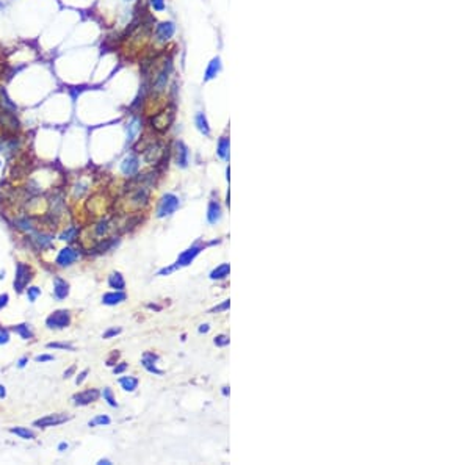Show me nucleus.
<instances>
[{"mask_svg":"<svg viewBox=\"0 0 470 465\" xmlns=\"http://www.w3.org/2000/svg\"><path fill=\"white\" fill-rule=\"evenodd\" d=\"M0 127H2L7 134H16L21 128V122L16 114V110H11L5 105L0 104Z\"/></svg>","mask_w":470,"mask_h":465,"instance_id":"obj_1","label":"nucleus"},{"mask_svg":"<svg viewBox=\"0 0 470 465\" xmlns=\"http://www.w3.org/2000/svg\"><path fill=\"white\" fill-rule=\"evenodd\" d=\"M171 72H173V61L168 60L163 63V66L157 71L155 77L152 79V90L157 91V93H162L166 90L168 86V82H169V77H171Z\"/></svg>","mask_w":470,"mask_h":465,"instance_id":"obj_2","label":"nucleus"},{"mask_svg":"<svg viewBox=\"0 0 470 465\" xmlns=\"http://www.w3.org/2000/svg\"><path fill=\"white\" fill-rule=\"evenodd\" d=\"M30 281H32V268L27 263H22V261L16 263V273H14V290H16L18 293H22Z\"/></svg>","mask_w":470,"mask_h":465,"instance_id":"obj_3","label":"nucleus"},{"mask_svg":"<svg viewBox=\"0 0 470 465\" xmlns=\"http://www.w3.org/2000/svg\"><path fill=\"white\" fill-rule=\"evenodd\" d=\"M69 324H71V312L66 309L52 312L46 319V326L49 329H64Z\"/></svg>","mask_w":470,"mask_h":465,"instance_id":"obj_4","label":"nucleus"},{"mask_svg":"<svg viewBox=\"0 0 470 465\" xmlns=\"http://www.w3.org/2000/svg\"><path fill=\"white\" fill-rule=\"evenodd\" d=\"M177 209H179V197L168 193L159 202V207H157V218H166L169 215H173Z\"/></svg>","mask_w":470,"mask_h":465,"instance_id":"obj_5","label":"nucleus"},{"mask_svg":"<svg viewBox=\"0 0 470 465\" xmlns=\"http://www.w3.org/2000/svg\"><path fill=\"white\" fill-rule=\"evenodd\" d=\"M155 41L160 42V44H165V42L173 39V36L176 35V24L173 21H163L155 25Z\"/></svg>","mask_w":470,"mask_h":465,"instance_id":"obj_6","label":"nucleus"},{"mask_svg":"<svg viewBox=\"0 0 470 465\" xmlns=\"http://www.w3.org/2000/svg\"><path fill=\"white\" fill-rule=\"evenodd\" d=\"M203 249H204V246H203L201 243H194L193 246H190V248H188L187 251H183V252L179 255L177 261L174 263V268L177 270V268H182V267L190 265L191 261H193L199 254H201Z\"/></svg>","mask_w":470,"mask_h":465,"instance_id":"obj_7","label":"nucleus"},{"mask_svg":"<svg viewBox=\"0 0 470 465\" xmlns=\"http://www.w3.org/2000/svg\"><path fill=\"white\" fill-rule=\"evenodd\" d=\"M77 258H79V252L76 249H73V248H69V246H66V248H63L58 252V255H56L55 263H56V267H60V268H66V267L73 265Z\"/></svg>","mask_w":470,"mask_h":465,"instance_id":"obj_8","label":"nucleus"},{"mask_svg":"<svg viewBox=\"0 0 470 465\" xmlns=\"http://www.w3.org/2000/svg\"><path fill=\"white\" fill-rule=\"evenodd\" d=\"M69 420L68 415H63V414H53V415H46L42 418H38L33 426L36 428H50V426H58L61 423H66Z\"/></svg>","mask_w":470,"mask_h":465,"instance_id":"obj_9","label":"nucleus"},{"mask_svg":"<svg viewBox=\"0 0 470 465\" xmlns=\"http://www.w3.org/2000/svg\"><path fill=\"white\" fill-rule=\"evenodd\" d=\"M99 396H101V391H99L97 388H88V390H83V391H80V393L74 395L73 401L76 406H88V404L97 401Z\"/></svg>","mask_w":470,"mask_h":465,"instance_id":"obj_10","label":"nucleus"},{"mask_svg":"<svg viewBox=\"0 0 470 465\" xmlns=\"http://www.w3.org/2000/svg\"><path fill=\"white\" fill-rule=\"evenodd\" d=\"M138 169H140V160L135 154L127 155L121 162V172L127 177L135 176V174L138 172Z\"/></svg>","mask_w":470,"mask_h":465,"instance_id":"obj_11","label":"nucleus"},{"mask_svg":"<svg viewBox=\"0 0 470 465\" xmlns=\"http://www.w3.org/2000/svg\"><path fill=\"white\" fill-rule=\"evenodd\" d=\"M223 69V63H221V58L220 56H213L212 60L209 61L207 68H206V72H204V82H212L215 80L220 72Z\"/></svg>","mask_w":470,"mask_h":465,"instance_id":"obj_12","label":"nucleus"},{"mask_svg":"<svg viewBox=\"0 0 470 465\" xmlns=\"http://www.w3.org/2000/svg\"><path fill=\"white\" fill-rule=\"evenodd\" d=\"M190 162V151L183 141L176 143V165L179 168H187Z\"/></svg>","mask_w":470,"mask_h":465,"instance_id":"obj_13","label":"nucleus"},{"mask_svg":"<svg viewBox=\"0 0 470 465\" xmlns=\"http://www.w3.org/2000/svg\"><path fill=\"white\" fill-rule=\"evenodd\" d=\"M69 295V284L61 278H53V296L55 299H64Z\"/></svg>","mask_w":470,"mask_h":465,"instance_id":"obj_14","label":"nucleus"},{"mask_svg":"<svg viewBox=\"0 0 470 465\" xmlns=\"http://www.w3.org/2000/svg\"><path fill=\"white\" fill-rule=\"evenodd\" d=\"M194 125H196V128H197L199 132H201L204 137H210V135H212V128H210V125H209V119H207L206 113L197 111V113L194 114Z\"/></svg>","mask_w":470,"mask_h":465,"instance_id":"obj_15","label":"nucleus"},{"mask_svg":"<svg viewBox=\"0 0 470 465\" xmlns=\"http://www.w3.org/2000/svg\"><path fill=\"white\" fill-rule=\"evenodd\" d=\"M223 216V210L218 201H210L209 210H207V221L209 224H217Z\"/></svg>","mask_w":470,"mask_h":465,"instance_id":"obj_16","label":"nucleus"},{"mask_svg":"<svg viewBox=\"0 0 470 465\" xmlns=\"http://www.w3.org/2000/svg\"><path fill=\"white\" fill-rule=\"evenodd\" d=\"M125 298H127V295L124 293V290L122 292H119V290H113V292L105 293L102 296V302L105 304V306H116V304L124 302Z\"/></svg>","mask_w":470,"mask_h":465,"instance_id":"obj_17","label":"nucleus"},{"mask_svg":"<svg viewBox=\"0 0 470 465\" xmlns=\"http://www.w3.org/2000/svg\"><path fill=\"white\" fill-rule=\"evenodd\" d=\"M229 148H231V141H229V137H221L218 140V144H217V155L227 162L229 160Z\"/></svg>","mask_w":470,"mask_h":465,"instance_id":"obj_18","label":"nucleus"},{"mask_svg":"<svg viewBox=\"0 0 470 465\" xmlns=\"http://www.w3.org/2000/svg\"><path fill=\"white\" fill-rule=\"evenodd\" d=\"M141 132V119L133 118L129 124H127V141L132 144L137 140V135Z\"/></svg>","mask_w":470,"mask_h":465,"instance_id":"obj_19","label":"nucleus"},{"mask_svg":"<svg viewBox=\"0 0 470 465\" xmlns=\"http://www.w3.org/2000/svg\"><path fill=\"white\" fill-rule=\"evenodd\" d=\"M108 285H110V288H113V290H119V292H122V290L125 288V281H124V278H122V274L118 273V271L111 273V274L108 276Z\"/></svg>","mask_w":470,"mask_h":465,"instance_id":"obj_20","label":"nucleus"},{"mask_svg":"<svg viewBox=\"0 0 470 465\" xmlns=\"http://www.w3.org/2000/svg\"><path fill=\"white\" fill-rule=\"evenodd\" d=\"M32 241L33 244L36 246L38 249H46L52 244V235H47V234H35L32 237Z\"/></svg>","mask_w":470,"mask_h":465,"instance_id":"obj_21","label":"nucleus"},{"mask_svg":"<svg viewBox=\"0 0 470 465\" xmlns=\"http://www.w3.org/2000/svg\"><path fill=\"white\" fill-rule=\"evenodd\" d=\"M229 271H231V265L229 263H223L220 267H217L210 273V279L212 281H221V279H226L227 276H229Z\"/></svg>","mask_w":470,"mask_h":465,"instance_id":"obj_22","label":"nucleus"},{"mask_svg":"<svg viewBox=\"0 0 470 465\" xmlns=\"http://www.w3.org/2000/svg\"><path fill=\"white\" fill-rule=\"evenodd\" d=\"M13 330L16 332L18 336H19L21 339H24V340H32V339L35 337V334H33V330H32L30 324H27V323L16 324V326L13 327Z\"/></svg>","mask_w":470,"mask_h":465,"instance_id":"obj_23","label":"nucleus"},{"mask_svg":"<svg viewBox=\"0 0 470 465\" xmlns=\"http://www.w3.org/2000/svg\"><path fill=\"white\" fill-rule=\"evenodd\" d=\"M155 360H157V357L154 356V354H151V353H148V354H145V357H143V367L149 371V373H155V374H163V371L162 370H159L155 367Z\"/></svg>","mask_w":470,"mask_h":465,"instance_id":"obj_24","label":"nucleus"},{"mask_svg":"<svg viewBox=\"0 0 470 465\" xmlns=\"http://www.w3.org/2000/svg\"><path fill=\"white\" fill-rule=\"evenodd\" d=\"M119 384L125 391H130L132 393V391H135L138 387V379L133 376H122V377H119Z\"/></svg>","mask_w":470,"mask_h":465,"instance_id":"obj_25","label":"nucleus"},{"mask_svg":"<svg viewBox=\"0 0 470 465\" xmlns=\"http://www.w3.org/2000/svg\"><path fill=\"white\" fill-rule=\"evenodd\" d=\"M10 432L18 435V437L24 439V440H32L35 439V432L32 429H27V428H21V426H16V428H10Z\"/></svg>","mask_w":470,"mask_h":465,"instance_id":"obj_26","label":"nucleus"},{"mask_svg":"<svg viewBox=\"0 0 470 465\" xmlns=\"http://www.w3.org/2000/svg\"><path fill=\"white\" fill-rule=\"evenodd\" d=\"M77 235H79V229L76 227V226H71V227H68L63 234L60 235V240H63V241H68V243H73L76 238H77Z\"/></svg>","mask_w":470,"mask_h":465,"instance_id":"obj_27","label":"nucleus"},{"mask_svg":"<svg viewBox=\"0 0 470 465\" xmlns=\"http://www.w3.org/2000/svg\"><path fill=\"white\" fill-rule=\"evenodd\" d=\"M110 423H111L110 417H107V415H97V417H94L93 420H90L88 426H90V428H96V426H108Z\"/></svg>","mask_w":470,"mask_h":465,"instance_id":"obj_28","label":"nucleus"},{"mask_svg":"<svg viewBox=\"0 0 470 465\" xmlns=\"http://www.w3.org/2000/svg\"><path fill=\"white\" fill-rule=\"evenodd\" d=\"M115 243H116V238H110V240H105V241H101L99 243L96 248H94V251H97V252H105V251H108L110 248H113L115 246Z\"/></svg>","mask_w":470,"mask_h":465,"instance_id":"obj_29","label":"nucleus"},{"mask_svg":"<svg viewBox=\"0 0 470 465\" xmlns=\"http://www.w3.org/2000/svg\"><path fill=\"white\" fill-rule=\"evenodd\" d=\"M102 396H104V401H107L111 408H118V403H116V400H115V395H113V391H111V388H108V387H105L104 388V391L101 393Z\"/></svg>","mask_w":470,"mask_h":465,"instance_id":"obj_30","label":"nucleus"},{"mask_svg":"<svg viewBox=\"0 0 470 465\" xmlns=\"http://www.w3.org/2000/svg\"><path fill=\"white\" fill-rule=\"evenodd\" d=\"M108 229H110L108 221H107V220H102L101 223H97V224H96L94 232H96V235H97V237H104V235L107 234V232H108Z\"/></svg>","mask_w":470,"mask_h":465,"instance_id":"obj_31","label":"nucleus"},{"mask_svg":"<svg viewBox=\"0 0 470 465\" xmlns=\"http://www.w3.org/2000/svg\"><path fill=\"white\" fill-rule=\"evenodd\" d=\"M39 295H41V288H38V287H28L27 288V298L30 302H35Z\"/></svg>","mask_w":470,"mask_h":465,"instance_id":"obj_32","label":"nucleus"},{"mask_svg":"<svg viewBox=\"0 0 470 465\" xmlns=\"http://www.w3.org/2000/svg\"><path fill=\"white\" fill-rule=\"evenodd\" d=\"M149 5L154 11L160 13V11H165L166 10V2L165 0H149Z\"/></svg>","mask_w":470,"mask_h":465,"instance_id":"obj_33","label":"nucleus"},{"mask_svg":"<svg viewBox=\"0 0 470 465\" xmlns=\"http://www.w3.org/2000/svg\"><path fill=\"white\" fill-rule=\"evenodd\" d=\"M47 348H53V350H69V351H74V346H73V345H68V343H56V342L47 343Z\"/></svg>","mask_w":470,"mask_h":465,"instance_id":"obj_34","label":"nucleus"},{"mask_svg":"<svg viewBox=\"0 0 470 465\" xmlns=\"http://www.w3.org/2000/svg\"><path fill=\"white\" fill-rule=\"evenodd\" d=\"M213 343H215L217 346H220V348L227 346V345H229V337H227V336H218V337H215Z\"/></svg>","mask_w":470,"mask_h":465,"instance_id":"obj_35","label":"nucleus"},{"mask_svg":"<svg viewBox=\"0 0 470 465\" xmlns=\"http://www.w3.org/2000/svg\"><path fill=\"white\" fill-rule=\"evenodd\" d=\"M10 342V332L5 327H0V345H5Z\"/></svg>","mask_w":470,"mask_h":465,"instance_id":"obj_36","label":"nucleus"},{"mask_svg":"<svg viewBox=\"0 0 470 465\" xmlns=\"http://www.w3.org/2000/svg\"><path fill=\"white\" fill-rule=\"evenodd\" d=\"M18 227H21V229H24V230H32V229H33L32 221L27 220V218H24V220L18 221Z\"/></svg>","mask_w":470,"mask_h":465,"instance_id":"obj_37","label":"nucleus"},{"mask_svg":"<svg viewBox=\"0 0 470 465\" xmlns=\"http://www.w3.org/2000/svg\"><path fill=\"white\" fill-rule=\"evenodd\" d=\"M118 334H121V329L118 327H113V329H108L105 334H104V339H111V337H115V336H118Z\"/></svg>","mask_w":470,"mask_h":465,"instance_id":"obj_38","label":"nucleus"},{"mask_svg":"<svg viewBox=\"0 0 470 465\" xmlns=\"http://www.w3.org/2000/svg\"><path fill=\"white\" fill-rule=\"evenodd\" d=\"M88 373H90V370H83L82 373H79V374H77V379H76V384H77V385H80L85 379H87Z\"/></svg>","mask_w":470,"mask_h":465,"instance_id":"obj_39","label":"nucleus"},{"mask_svg":"<svg viewBox=\"0 0 470 465\" xmlns=\"http://www.w3.org/2000/svg\"><path fill=\"white\" fill-rule=\"evenodd\" d=\"M50 360H53V356L50 354H41L35 357V362H50Z\"/></svg>","mask_w":470,"mask_h":465,"instance_id":"obj_40","label":"nucleus"},{"mask_svg":"<svg viewBox=\"0 0 470 465\" xmlns=\"http://www.w3.org/2000/svg\"><path fill=\"white\" fill-rule=\"evenodd\" d=\"M229 306H231V302L229 301H224L221 306H218V307H215V309H212V312H223V310H227L229 309Z\"/></svg>","mask_w":470,"mask_h":465,"instance_id":"obj_41","label":"nucleus"},{"mask_svg":"<svg viewBox=\"0 0 470 465\" xmlns=\"http://www.w3.org/2000/svg\"><path fill=\"white\" fill-rule=\"evenodd\" d=\"M8 301H10V296H8L7 293H4V295H0V310H2L4 307H7V304H8Z\"/></svg>","mask_w":470,"mask_h":465,"instance_id":"obj_42","label":"nucleus"},{"mask_svg":"<svg viewBox=\"0 0 470 465\" xmlns=\"http://www.w3.org/2000/svg\"><path fill=\"white\" fill-rule=\"evenodd\" d=\"M125 370H127V363H124V362H122V363H119L118 367H115V370H113V373H115V374H121V373H122V371H125Z\"/></svg>","mask_w":470,"mask_h":465,"instance_id":"obj_43","label":"nucleus"},{"mask_svg":"<svg viewBox=\"0 0 470 465\" xmlns=\"http://www.w3.org/2000/svg\"><path fill=\"white\" fill-rule=\"evenodd\" d=\"M27 362H28V357H21L19 362H18V367H19V368H24V367L27 365Z\"/></svg>","mask_w":470,"mask_h":465,"instance_id":"obj_44","label":"nucleus"},{"mask_svg":"<svg viewBox=\"0 0 470 465\" xmlns=\"http://www.w3.org/2000/svg\"><path fill=\"white\" fill-rule=\"evenodd\" d=\"M210 330V326L209 324H201L199 326V334H206V332H209Z\"/></svg>","mask_w":470,"mask_h":465,"instance_id":"obj_45","label":"nucleus"},{"mask_svg":"<svg viewBox=\"0 0 470 465\" xmlns=\"http://www.w3.org/2000/svg\"><path fill=\"white\" fill-rule=\"evenodd\" d=\"M74 371H76V367H71L69 370H66V371H64V377H66V379H68V377H71V374H73Z\"/></svg>","mask_w":470,"mask_h":465,"instance_id":"obj_46","label":"nucleus"},{"mask_svg":"<svg viewBox=\"0 0 470 465\" xmlns=\"http://www.w3.org/2000/svg\"><path fill=\"white\" fill-rule=\"evenodd\" d=\"M5 396H7V390L2 384H0V400H4Z\"/></svg>","mask_w":470,"mask_h":465,"instance_id":"obj_47","label":"nucleus"},{"mask_svg":"<svg viewBox=\"0 0 470 465\" xmlns=\"http://www.w3.org/2000/svg\"><path fill=\"white\" fill-rule=\"evenodd\" d=\"M68 446H69V445H68L66 442L60 443V445H58V451H64V449H68Z\"/></svg>","mask_w":470,"mask_h":465,"instance_id":"obj_48","label":"nucleus"},{"mask_svg":"<svg viewBox=\"0 0 470 465\" xmlns=\"http://www.w3.org/2000/svg\"><path fill=\"white\" fill-rule=\"evenodd\" d=\"M97 463H99V465H104V463H105V465H110L111 462H110L108 459H101V460H99Z\"/></svg>","mask_w":470,"mask_h":465,"instance_id":"obj_49","label":"nucleus"},{"mask_svg":"<svg viewBox=\"0 0 470 465\" xmlns=\"http://www.w3.org/2000/svg\"><path fill=\"white\" fill-rule=\"evenodd\" d=\"M2 149H4V143H2V141H0V151H2Z\"/></svg>","mask_w":470,"mask_h":465,"instance_id":"obj_50","label":"nucleus"},{"mask_svg":"<svg viewBox=\"0 0 470 465\" xmlns=\"http://www.w3.org/2000/svg\"><path fill=\"white\" fill-rule=\"evenodd\" d=\"M124 2H132V0H124Z\"/></svg>","mask_w":470,"mask_h":465,"instance_id":"obj_51","label":"nucleus"},{"mask_svg":"<svg viewBox=\"0 0 470 465\" xmlns=\"http://www.w3.org/2000/svg\"><path fill=\"white\" fill-rule=\"evenodd\" d=\"M0 166H2V162H0Z\"/></svg>","mask_w":470,"mask_h":465,"instance_id":"obj_52","label":"nucleus"}]
</instances>
